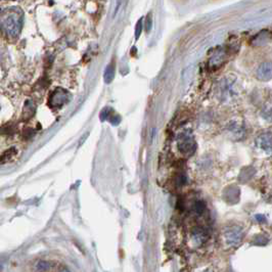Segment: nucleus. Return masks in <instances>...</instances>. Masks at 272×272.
I'll return each instance as SVG.
<instances>
[{"label": "nucleus", "mask_w": 272, "mask_h": 272, "mask_svg": "<svg viewBox=\"0 0 272 272\" xmlns=\"http://www.w3.org/2000/svg\"><path fill=\"white\" fill-rule=\"evenodd\" d=\"M114 75H115V64L111 63L106 69L104 71V81L105 83H111L112 80L114 79Z\"/></svg>", "instance_id": "nucleus-5"}, {"label": "nucleus", "mask_w": 272, "mask_h": 272, "mask_svg": "<svg viewBox=\"0 0 272 272\" xmlns=\"http://www.w3.org/2000/svg\"><path fill=\"white\" fill-rule=\"evenodd\" d=\"M68 100H69V93L62 88H58L51 94L50 104L51 108L60 109L68 102Z\"/></svg>", "instance_id": "nucleus-2"}, {"label": "nucleus", "mask_w": 272, "mask_h": 272, "mask_svg": "<svg viewBox=\"0 0 272 272\" xmlns=\"http://www.w3.org/2000/svg\"><path fill=\"white\" fill-rule=\"evenodd\" d=\"M147 26V32H149L151 30V28H152V17H151V15H149L147 17V24H145Z\"/></svg>", "instance_id": "nucleus-9"}, {"label": "nucleus", "mask_w": 272, "mask_h": 272, "mask_svg": "<svg viewBox=\"0 0 272 272\" xmlns=\"http://www.w3.org/2000/svg\"><path fill=\"white\" fill-rule=\"evenodd\" d=\"M264 116L266 117V118H268V119H272V103L270 104H267L266 105V108L264 109Z\"/></svg>", "instance_id": "nucleus-7"}, {"label": "nucleus", "mask_w": 272, "mask_h": 272, "mask_svg": "<svg viewBox=\"0 0 272 272\" xmlns=\"http://www.w3.org/2000/svg\"><path fill=\"white\" fill-rule=\"evenodd\" d=\"M178 147L182 153H192V151L194 150V142L191 138V136L187 134L182 135Z\"/></svg>", "instance_id": "nucleus-3"}, {"label": "nucleus", "mask_w": 272, "mask_h": 272, "mask_svg": "<svg viewBox=\"0 0 272 272\" xmlns=\"http://www.w3.org/2000/svg\"><path fill=\"white\" fill-rule=\"evenodd\" d=\"M141 27H142V19H140V21L137 23V25H136V31H135L136 38H138V37L140 36V33H141Z\"/></svg>", "instance_id": "nucleus-8"}, {"label": "nucleus", "mask_w": 272, "mask_h": 272, "mask_svg": "<svg viewBox=\"0 0 272 272\" xmlns=\"http://www.w3.org/2000/svg\"><path fill=\"white\" fill-rule=\"evenodd\" d=\"M258 144L267 152L272 151V136L270 134H262L258 138Z\"/></svg>", "instance_id": "nucleus-4"}, {"label": "nucleus", "mask_w": 272, "mask_h": 272, "mask_svg": "<svg viewBox=\"0 0 272 272\" xmlns=\"http://www.w3.org/2000/svg\"><path fill=\"white\" fill-rule=\"evenodd\" d=\"M259 77L261 79H269L270 77H272V67L266 68L265 66H262L259 70Z\"/></svg>", "instance_id": "nucleus-6"}, {"label": "nucleus", "mask_w": 272, "mask_h": 272, "mask_svg": "<svg viewBox=\"0 0 272 272\" xmlns=\"http://www.w3.org/2000/svg\"><path fill=\"white\" fill-rule=\"evenodd\" d=\"M24 15L21 9L9 8L2 12L1 26L2 30L8 38L17 39L21 34L23 28Z\"/></svg>", "instance_id": "nucleus-1"}]
</instances>
